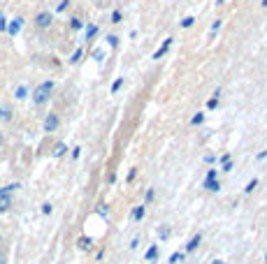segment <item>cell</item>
Listing matches in <instances>:
<instances>
[{"mask_svg":"<svg viewBox=\"0 0 267 264\" xmlns=\"http://www.w3.org/2000/svg\"><path fill=\"white\" fill-rule=\"evenodd\" d=\"M51 90H54V84H51V81L40 84L35 90H33V102H35V105H44V102L51 98Z\"/></svg>","mask_w":267,"mask_h":264,"instance_id":"obj_1","label":"cell"},{"mask_svg":"<svg viewBox=\"0 0 267 264\" xmlns=\"http://www.w3.org/2000/svg\"><path fill=\"white\" fill-rule=\"evenodd\" d=\"M58 125H61L58 114H47V118H44V130H47V132H54V130H58Z\"/></svg>","mask_w":267,"mask_h":264,"instance_id":"obj_2","label":"cell"},{"mask_svg":"<svg viewBox=\"0 0 267 264\" xmlns=\"http://www.w3.org/2000/svg\"><path fill=\"white\" fill-rule=\"evenodd\" d=\"M35 26L37 28H49L51 26V14L49 12H40V14L35 16Z\"/></svg>","mask_w":267,"mask_h":264,"instance_id":"obj_3","label":"cell"},{"mask_svg":"<svg viewBox=\"0 0 267 264\" xmlns=\"http://www.w3.org/2000/svg\"><path fill=\"white\" fill-rule=\"evenodd\" d=\"M10 206H12V197H10V195H0V213L10 211Z\"/></svg>","mask_w":267,"mask_h":264,"instance_id":"obj_4","label":"cell"},{"mask_svg":"<svg viewBox=\"0 0 267 264\" xmlns=\"http://www.w3.org/2000/svg\"><path fill=\"white\" fill-rule=\"evenodd\" d=\"M144 206H146V204H140V206H135V209H132L130 218L135 220V223H137V220H142V218H144V213H146V209H144Z\"/></svg>","mask_w":267,"mask_h":264,"instance_id":"obj_5","label":"cell"},{"mask_svg":"<svg viewBox=\"0 0 267 264\" xmlns=\"http://www.w3.org/2000/svg\"><path fill=\"white\" fill-rule=\"evenodd\" d=\"M205 188L212 190V193H218V190H221V183H218V179H205Z\"/></svg>","mask_w":267,"mask_h":264,"instance_id":"obj_6","label":"cell"},{"mask_svg":"<svg viewBox=\"0 0 267 264\" xmlns=\"http://www.w3.org/2000/svg\"><path fill=\"white\" fill-rule=\"evenodd\" d=\"M200 241H202V236L200 234H195V236H191V241L186 244V253H193V250L200 246Z\"/></svg>","mask_w":267,"mask_h":264,"instance_id":"obj_7","label":"cell"},{"mask_svg":"<svg viewBox=\"0 0 267 264\" xmlns=\"http://www.w3.org/2000/svg\"><path fill=\"white\" fill-rule=\"evenodd\" d=\"M170 46H172V37H167V40H165V42H163V46H161V49H158V51H156V54H153V58H156V60H158V58H161V56H165V51H167V49H170Z\"/></svg>","mask_w":267,"mask_h":264,"instance_id":"obj_8","label":"cell"},{"mask_svg":"<svg viewBox=\"0 0 267 264\" xmlns=\"http://www.w3.org/2000/svg\"><path fill=\"white\" fill-rule=\"evenodd\" d=\"M156 257H158V246H156V244H153V246H151V248L146 250V255H144V259H146V262H153V259H156Z\"/></svg>","mask_w":267,"mask_h":264,"instance_id":"obj_9","label":"cell"},{"mask_svg":"<svg viewBox=\"0 0 267 264\" xmlns=\"http://www.w3.org/2000/svg\"><path fill=\"white\" fill-rule=\"evenodd\" d=\"M77 244H79V248H81V250H88V248H91V244H93V241L88 239V236H81V239L77 241Z\"/></svg>","mask_w":267,"mask_h":264,"instance_id":"obj_10","label":"cell"},{"mask_svg":"<svg viewBox=\"0 0 267 264\" xmlns=\"http://www.w3.org/2000/svg\"><path fill=\"white\" fill-rule=\"evenodd\" d=\"M21 23H24V21H21V19H14V23H12L10 28H7V30H10V35H16V33H19Z\"/></svg>","mask_w":267,"mask_h":264,"instance_id":"obj_11","label":"cell"},{"mask_svg":"<svg viewBox=\"0 0 267 264\" xmlns=\"http://www.w3.org/2000/svg\"><path fill=\"white\" fill-rule=\"evenodd\" d=\"M96 33H98V26H88V28H86V40H93V37H96Z\"/></svg>","mask_w":267,"mask_h":264,"instance_id":"obj_12","label":"cell"},{"mask_svg":"<svg viewBox=\"0 0 267 264\" xmlns=\"http://www.w3.org/2000/svg\"><path fill=\"white\" fill-rule=\"evenodd\" d=\"M184 257H186V255H182V253H172V255H170V264H179V262H184Z\"/></svg>","mask_w":267,"mask_h":264,"instance_id":"obj_13","label":"cell"},{"mask_svg":"<svg viewBox=\"0 0 267 264\" xmlns=\"http://www.w3.org/2000/svg\"><path fill=\"white\" fill-rule=\"evenodd\" d=\"M216 107H218V90H216V93H214V98H212V100L207 102V109H216Z\"/></svg>","mask_w":267,"mask_h":264,"instance_id":"obj_14","label":"cell"},{"mask_svg":"<svg viewBox=\"0 0 267 264\" xmlns=\"http://www.w3.org/2000/svg\"><path fill=\"white\" fill-rule=\"evenodd\" d=\"M63 153H65V144H56V151H54V155H56V158H61Z\"/></svg>","mask_w":267,"mask_h":264,"instance_id":"obj_15","label":"cell"},{"mask_svg":"<svg viewBox=\"0 0 267 264\" xmlns=\"http://www.w3.org/2000/svg\"><path fill=\"white\" fill-rule=\"evenodd\" d=\"M121 86H123V77H119V79H116L114 84H112V93H116V90L121 88Z\"/></svg>","mask_w":267,"mask_h":264,"instance_id":"obj_16","label":"cell"},{"mask_svg":"<svg viewBox=\"0 0 267 264\" xmlns=\"http://www.w3.org/2000/svg\"><path fill=\"white\" fill-rule=\"evenodd\" d=\"M26 95H28V88H26V86H21V88H16V98H19V100H24Z\"/></svg>","mask_w":267,"mask_h":264,"instance_id":"obj_17","label":"cell"},{"mask_svg":"<svg viewBox=\"0 0 267 264\" xmlns=\"http://www.w3.org/2000/svg\"><path fill=\"white\" fill-rule=\"evenodd\" d=\"M158 236H161V239H167V236H170V227L158 229Z\"/></svg>","mask_w":267,"mask_h":264,"instance_id":"obj_18","label":"cell"},{"mask_svg":"<svg viewBox=\"0 0 267 264\" xmlns=\"http://www.w3.org/2000/svg\"><path fill=\"white\" fill-rule=\"evenodd\" d=\"M202 121H205V114H197V116H193V121H191V123H193V125H200Z\"/></svg>","mask_w":267,"mask_h":264,"instance_id":"obj_19","label":"cell"},{"mask_svg":"<svg viewBox=\"0 0 267 264\" xmlns=\"http://www.w3.org/2000/svg\"><path fill=\"white\" fill-rule=\"evenodd\" d=\"M193 21H195V19H193V16H186V19L182 21V26H184V28H191V26H193Z\"/></svg>","mask_w":267,"mask_h":264,"instance_id":"obj_20","label":"cell"},{"mask_svg":"<svg viewBox=\"0 0 267 264\" xmlns=\"http://www.w3.org/2000/svg\"><path fill=\"white\" fill-rule=\"evenodd\" d=\"M112 23H121V12H114V14H112Z\"/></svg>","mask_w":267,"mask_h":264,"instance_id":"obj_21","label":"cell"},{"mask_svg":"<svg viewBox=\"0 0 267 264\" xmlns=\"http://www.w3.org/2000/svg\"><path fill=\"white\" fill-rule=\"evenodd\" d=\"M256 185H258V181L253 179V181H249V185H247L244 190H247V193H253V188H256Z\"/></svg>","mask_w":267,"mask_h":264,"instance_id":"obj_22","label":"cell"},{"mask_svg":"<svg viewBox=\"0 0 267 264\" xmlns=\"http://www.w3.org/2000/svg\"><path fill=\"white\" fill-rule=\"evenodd\" d=\"M70 26H72V30H79V28H81V21H79V19H72Z\"/></svg>","mask_w":267,"mask_h":264,"instance_id":"obj_23","label":"cell"},{"mask_svg":"<svg viewBox=\"0 0 267 264\" xmlns=\"http://www.w3.org/2000/svg\"><path fill=\"white\" fill-rule=\"evenodd\" d=\"M151 200H153V188H149V190H146V204H149Z\"/></svg>","mask_w":267,"mask_h":264,"instance_id":"obj_24","label":"cell"},{"mask_svg":"<svg viewBox=\"0 0 267 264\" xmlns=\"http://www.w3.org/2000/svg\"><path fill=\"white\" fill-rule=\"evenodd\" d=\"M232 170V162L228 160V162H223V172H230Z\"/></svg>","mask_w":267,"mask_h":264,"instance_id":"obj_25","label":"cell"},{"mask_svg":"<svg viewBox=\"0 0 267 264\" xmlns=\"http://www.w3.org/2000/svg\"><path fill=\"white\" fill-rule=\"evenodd\" d=\"M207 179H216V170H209V172H207Z\"/></svg>","mask_w":267,"mask_h":264,"instance_id":"obj_26","label":"cell"},{"mask_svg":"<svg viewBox=\"0 0 267 264\" xmlns=\"http://www.w3.org/2000/svg\"><path fill=\"white\" fill-rule=\"evenodd\" d=\"M79 58H81V49H79V51H77V54H75V56H72V63H77V60H79Z\"/></svg>","mask_w":267,"mask_h":264,"instance_id":"obj_27","label":"cell"},{"mask_svg":"<svg viewBox=\"0 0 267 264\" xmlns=\"http://www.w3.org/2000/svg\"><path fill=\"white\" fill-rule=\"evenodd\" d=\"M212 264H226V262H221V259H216V262H212Z\"/></svg>","mask_w":267,"mask_h":264,"instance_id":"obj_28","label":"cell"},{"mask_svg":"<svg viewBox=\"0 0 267 264\" xmlns=\"http://www.w3.org/2000/svg\"><path fill=\"white\" fill-rule=\"evenodd\" d=\"M0 264H5V257H0Z\"/></svg>","mask_w":267,"mask_h":264,"instance_id":"obj_29","label":"cell"},{"mask_svg":"<svg viewBox=\"0 0 267 264\" xmlns=\"http://www.w3.org/2000/svg\"><path fill=\"white\" fill-rule=\"evenodd\" d=\"M262 7H267V0H262Z\"/></svg>","mask_w":267,"mask_h":264,"instance_id":"obj_30","label":"cell"},{"mask_svg":"<svg viewBox=\"0 0 267 264\" xmlns=\"http://www.w3.org/2000/svg\"><path fill=\"white\" fill-rule=\"evenodd\" d=\"M265 259H267V255H265Z\"/></svg>","mask_w":267,"mask_h":264,"instance_id":"obj_31","label":"cell"}]
</instances>
